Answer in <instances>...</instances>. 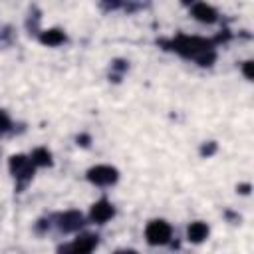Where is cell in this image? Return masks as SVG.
Wrapping results in <instances>:
<instances>
[{"label":"cell","mask_w":254,"mask_h":254,"mask_svg":"<svg viewBox=\"0 0 254 254\" xmlns=\"http://www.w3.org/2000/svg\"><path fill=\"white\" fill-rule=\"evenodd\" d=\"M236 190H238L240 194H248V192H250V185H248V183H246V185H238Z\"/></svg>","instance_id":"cell-17"},{"label":"cell","mask_w":254,"mask_h":254,"mask_svg":"<svg viewBox=\"0 0 254 254\" xmlns=\"http://www.w3.org/2000/svg\"><path fill=\"white\" fill-rule=\"evenodd\" d=\"M208 232H210L208 224L202 222V220H196V222H190V224H189V228H187V238H189V242H192V244H200V242H204V240L208 238Z\"/></svg>","instance_id":"cell-9"},{"label":"cell","mask_w":254,"mask_h":254,"mask_svg":"<svg viewBox=\"0 0 254 254\" xmlns=\"http://www.w3.org/2000/svg\"><path fill=\"white\" fill-rule=\"evenodd\" d=\"M167 46H169V50H173V52L181 54L183 58H190V60H194V62H196L202 54H206V52L214 50L210 40L200 38V36H185V34H181V36L173 38Z\"/></svg>","instance_id":"cell-1"},{"label":"cell","mask_w":254,"mask_h":254,"mask_svg":"<svg viewBox=\"0 0 254 254\" xmlns=\"http://www.w3.org/2000/svg\"><path fill=\"white\" fill-rule=\"evenodd\" d=\"M40 42H42L44 46L56 48V46H60V44L65 42V34H64V30H60V28L44 30V32H40Z\"/></svg>","instance_id":"cell-10"},{"label":"cell","mask_w":254,"mask_h":254,"mask_svg":"<svg viewBox=\"0 0 254 254\" xmlns=\"http://www.w3.org/2000/svg\"><path fill=\"white\" fill-rule=\"evenodd\" d=\"M119 179V171L111 165H95L87 171V181L97 187H109L115 185Z\"/></svg>","instance_id":"cell-4"},{"label":"cell","mask_w":254,"mask_h":254,"mask_svg":"<svg viewBox=\"0 0 254 254\" xmlns=\"http://www.w3.org/2000/svg\"><path fill=\"white\" fill-rule=\"evenodd\" d=\"M30 161L34 163V167H50L52 165V153L46 147H38L32 151Z\"/></svg>","instance_id":"cell-11"},{"label":"cell","mask_w":254,"mask_h":254,"mask_svg":"<svg viewBox=\"0 0 254 254\" xmlns=\"http://www.w3.org/2000/svg\"><path fill=\"white\" fill-rule=\"evenodd\" d=\"M113 214H115V206L109 200H105V198L93 202L91 210H89V218L93 222H97V224H105L109 218H113Z\"/></svg>","instance_id":"cell-7"},{"label":"cell","mask_w":254,"mask_h":254,"mask_svg":"<svg viewBox=\"0 0 254 254\" xmlns=\"http://www.w3.org/2000/svg\"><path fill=\"white\" fill-rule=\"evenodd\" d=\"M190 14H192L194 20H198V22H202V24H214V22L218 20V12H216L210 4H206V2H196V4H192Z\"/></svg>","instance_id":"cell-8"},{"label":"cell","mask_w":254,"mask_h":254,"mask_svg":"<svg viewBox=\"0 0 254 254\" xmlns=\"http://www.w3.org/2000/svg\"><path fill=\"white\" fill-rule=\"evenodd\" d=\"M115 254H137L135 250H131V248H123V250H117Z\"/></svg>","instance_id":"cell-18"},{"label":"cell","mask_w":254,"mask_h":254,"mask_svg":"<svg viewBox=\"0 0 254 254\" xmlns=\"http://www.w3.org/2000/svg\"><path fill=\"white\" fill-rule=\"evenodd\" d=\"M83 226V214L79 210H65L58 216V228L62 232H75Z\"/></svg>","instance_id":"cell-6"},{"label":"cell","mask_w":254,"mask_h":254,"mask_svg":"<svg viewBox=\"0 0 254 254\" xmlns=\"http://www.w3.org/2000/svg\"><path fill=\"white\" fill-rule=\"evenodd\" d=\"M97 242H99L97 234H89V232H87V234L77 236V238L71 240L69 244L62 246V248L58 250V254H91L93 248L97 246Z\"/></svg>","instance_id":"cell-5"},{"label":"cell","mask_w":254,"mask_h":254,"mask_svg":"<svg viewBox=\"0 0 254 254\" xmlns=\"http://www.w3.org/2000/svg\"><path fill=\"white\" fill-rule=\"evenodd\" d=\"M214 151H216V143H214V141H208V143H204V145L200 147V155H202V157H210Z\"/></svg>","instance_id":"cell-13"},{"label":"cell","mask_w":254,"mask_h":254,"mask_svg":"<svg viewBox=\"0 0 254 254\" xmlns=\"http://www.w3.org/2000/svg\"><path fill=\"white\" fill-rule=\"evenodd\" d=\"M8 167H10L12 177L22 185L34 177V169H36L34 163L30 161V157H26V155H12L8 159Z\"/></svg>","instance_id":"cell-3"},{"label":"cell","mask_w":254,"mask_h":254,"mask_svg":"<svg viewBox=\"0 0 254 254\" xmlns=\"http://www.w3.org/2000/svg\"><path fill=\"white\" fill-rule=\"evenodd\" d=\"M171 236H173V228L165 220H151L145 228V238L151 246H163L171 240Z\"/></svg>","instance_id":"cell-2"},{"label":"cell","mask_w":254,"mask_h":254,"mask_svg":"<svg viewBox=\"0 0 254 254\" xmlns=\"http://www.w3.org/2000/svg\"><path fill=\"white\" fill-rule=\"evenodd\" d=\"M111 67L117 69V71H125V69H127V62H123V60H115Z\"/></svg>","instance_id":"cell-15"},{"label":"cell","mask_w":254,"mask_h":254,"mask_svg":"<svg viewBox=\"0 0 254 254\" xmlns=\"http://www.w3.org/2000/svg\"><path fill=\"white\" fill-rule=\"evenodd\" d=\"M10 117H8V113L4 111V109H0V135H4L8 129H10Z\"/></svg>","instance_id":"cell-12"},{"label":"cell","mask_w":254,"mask_h":254,"mask_svg":"<svg viewBox=\"0 0 254 254\" xmlns=\"http://www.w3.org/2000/svg\"><path fill=\"white\" fill-rule=\"evenodd\" d=\"M89 135H77V145H81V147H87L89 145Z\"/></svg>","instance_id":"cell-16"},{"label":"cell","mask_w":254,"mask_h":254,"mask_svg":"<svg viewBox=\"0 0 254 254\" xmlns=\"http://www.w3.org/2000/svg\"><path fill=\"white\" fill-rule=\"evenodd\" d=\"M242 73H244L246 79H252V62H250V60L242 64Z\"/></svg>","instance_id":"cell-14"}]
</instances>
